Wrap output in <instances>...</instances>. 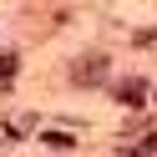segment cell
I'll use <instances>...</instances> for the list:
<instances>
[{
	"label": "cell",
	"mask_w": 157,
	"mask_h": 157,
	"mask_svg": "<svg viewBox=\"0 0 157 157\" xmlns=\"http://www.w3.org/2000/svg\"><path fill=\"white\" fill-rule=\"evenodd\" d=\"M101 76H106V56H81V61L71 66V81L76 86H96Z\"/></svg>",
	"instance_id": "obj_1"
},
{
	"label": "cell",
	"mask_w": 157,
	"mask_h": 157,
	"mask_svg": "<svg viewBox=\"0 0 157 157\" xmlns=\"http://www.w3.org/2000/svg\"><path fill=\"white\" fill-rule=\"evenodd\" d=\"M117 96H122L127 106H142V101H147V86H142V81H122V86H117Z\"/></svg>",
	"instance_id": "obj_2"
},
{
	"label": "cell",
	"mask_w": 157,
	"mask_h": 157,
	"mask_svg": "<svg viewBox=\"0 0 157 157\" xmlns=\"http://www.w3.org/2000/svg\"><path fill=\"white\" fill-rule=\"evenodd\" d=\"M15 76V56H0V81H10Z\"/></svg>",
	"instance_id": "obj_3"
}]
</instances>
